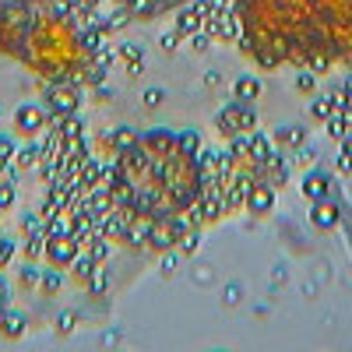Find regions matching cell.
<instances>
[{
    "label": "cell",
    "instance_id": "6da1fadb",
    "mask_svg": "<svg viewBox=\"0 0 352 352\" xmlns=\"http://www.w3.org/2000/svg\"><path fill=\"white\" fill-rule=\"evenodd\" d=\"M43 102H46L50 113L67 116V113H78L81 109V92H78L74 85H46L43 88Z\"/></svg>",
    "mask_w": 352,
    "mask_h": 352
},
{
    "label": "cell",
    "instance_id": "7a4b0ae2",
    "mask_svg": "<svg viewBox=\"0 0 352 352\" xmlns=\"http://www.w3.org/2000/svg\"><path fill=\"white\" fill-rule=\"evenodd\" d=\"M46 124H50V113H46V106H39V102H25V106L14 109V131L25 134V138L43 134Z\"/></svg>",
    "mask_w": 352,
    "mask_h": 352
},
{
    "label": "cell",
    "instance_id": "3957f363",
    "mask_svg": "<svg viewBox=\"0 0 352 352\" xmlns=\"http://www.w3.org/2000/svg\"><path fill=\"white\" fill-rule=\"evenodd\" d=\"M212 11L208 0H194L190 8H184L180 14H176V32H180L184 39H190L194 32H201V25H204V14Z\"/></svg>",
    "mask_w": 352,
    "mask_h": 352
},
{
    "label": "cell",
    "instance_id": "277c9868",
    "mask_svg": "<svg viewBox=\"0 0 352 352\" xmlns=\"http://www.w3.org/2000/svg\"><path fill=\"white\" fill-rule=\"evenodd\" d=\"M85 247L74 240V236H56V240H46V257L56 264V268H71V261L81 254Z\"/></svg>",
    "mask_w": 352,
    "mask_h": 352
},
{
    "label": "cell",
    "instance_id": "5b68a950",
    "mask_svg": "<svg viewBox=\"0 0 352 352\" xmlns=\"http://www.w3.org/2000/svg\"><path fill=\"white\" fill-rule=\"evenodd\" d=\"M275 208V187L272 184H254V190L247 194V212L250 215H268Z\"/></svg>",
    "mask_w": 352,
    "mask_h": 352
},
{
    "label": "cell",
    "instance_id": "8992f818",
    "mask_svg": "<svg viewBox=\"0 0 352 352\" xmlns=\"http://www.w3.org/2000/svg\"><path fill=\"white\" fill-rule=\"evenodd\" d=\"M141 144H144V152L148 155H176V134L173 131H148L141 138Z\"/></svg>",
    "mask_w": 352,
    "mask_h": 352
},
{
    "label": "cell",
    "instance_id": "52a82bcc",
    "mask_svg": "<svg viewBox=\"0 0 352 352\" xmlns=\"http://www.w3.org/2000/svg\"><path fill=\"white\" fill-rule=\"evenodd\" d=\"M25 328H28V320H25V314L21 310H14V307H8L4 314H0V335L4 338H21L25 335Z\"/></svg>",
    "mask_w": 352,
    "mask_h": 352
},
{
    "label": "cell",
    "instance_id": "ba28073f",
    "mask_svg": "<svg viewBox=\"0 0 352 352\" xmlns=\"http://www.w3.org/2000/svg\"><path fill=\"white\" fill-rule=\"evenodd\" d=\"M116 56H124V67L131 78L144 74V46L141 43H124L120 50H116Z\"/></svg>",
    "mask_w": 352,
    "mask_h": 352
},
{
    "label": "cell",
    "instance_id": "9c48e42d",
    "mask_svg": "<svg viewBox=\"0 0 352 352\" xmlns=\"http://www.w3.org/2000/svg\"><path fill=\"white\" fill-rule=\"evenodd\" d=\"M176 247V232L169 222H152V232H148V250L162 254V250H173Z\"/></svg>",
    "mask_w": 352,
    "mask_h": 352
},
{
    "label": "cell",
    "instance_id": "30bf717a",
    "mask_svg": "<svg viewBox=\"0 0 352 352\" xmlns=\"http://www.w3.org/2000/svg\"><path fill=\"white\" fill-rule=\"evenodd\" d=\"M204 148V138H201V131H176V155L180 159H194L197 152Z\"/></svg>",
    "mask_w": 352,
    "mask_h": 352
},
{
    "label": "cell",
    "instance_id": "8fae6325",
    "mask_svg": "<svg viewBox=\"0 0 352 352\" xmlns=\"http://www.w3.org/2000/svg\"><path fill=\"white\" fill-rule=\"evenodd\" d=\"M310 222H314L317 229H331V226L338 222V208H335L331 201L320 197V201H314V208H310Z\"/></svg>",
    "mask_w": 352,
    "mask_h": 352
},
{
    "label": "cell",
    "instance_id": "7c38bea8",
    "mask_svg": "<svg viewBox=\"0 0 352 352\" xmlns=\"http://www.w3.org/2000/svg\"><path fill=\"white\" fill-rule=\"evenodd\" d=\"M275 155V138L261 134V131H250V159L254 162H268Z\"/></svg>",
    "mask_w": 352,
    "mask_h": 352
},
{
    "label": "cell",
    "instance_id": "4fadbf2b",
    "mask_svg": "<svg viewBox=\"0 0 352 352\" xmlns=\"http://www.w3.org/2000/svg\"><path fill=\"white\" fill-rule=\"evenodd\" d=\"M261 96V81L254 74H240L236 81H232V99H240V102H254Z\"/></svg>",
    "mask_w": 352,
    "mask_h": 352
},
{
    "label": "cell",
    "instance_id": "5bb4252c",
    "mask_svg": "<svg viewBox=\"0 0 352 352\" xmlns=\"http://www.w3.org/2000/svg\"><path fill=\"white\" fill-rule=\"evenodd\" d=\"M39 159H43L39 144H36V141H25L21 148L14 152V159H11V162H14L18 169H36V166H39Z\"/></svg>",
    "mask_w": 352,
    "mask_h": 352
},
{
    "label": "cell",
    "instance_id": "9a60e30c",
    "mask_svg": "<svg viewBox=\"0 0 352 352\" xmlns=\"http://www.w3.org/2000/svg\"><path fill=\"white\" fill-rule=\"evenodd\" d=\"M328 187H331V180L324 173H310V176H303V194L310 197V201H320L328 194Z\"/></svg>",
    "mask_w": 352,
    "mask_h": 352
},
{
    "label": "cell",
    "instance_id": "2e32d148",
    "mask_svg": "<svg viewBox=\"0 0 352 352\" xmlns=\"http://www.w3.org/2000/svg\"><path fill=\"white\" fill-rule=\"evenodd\" d=\"M215 127H219V134H222V138H232V134H236V99H232L229 106H222V109H219Z\"/></svg>",
    "mask_w": 352,
    "mask_h": 352
},
{
    "label": "cell",
    "instance_id": "e0dca14e",
    "mask_svg": "<svg viewBox=\"0 0 352 352\" xmlns=\"http://www.w3.org/2000/svg\"><path fill=\"white\" fill-rule=\"evenodd\" d=\"M148 232H152V222H148V219H138V222L127 226L124 240H127L131 247H148Z\"/></svg>",
    "mask_w": 352,
    "mask_h": 352
},
{
    "label": "cell",
    "instance_id": "ac0fdd59",
    "mask_svg": "<svg viewBox=\"0 0 352 352\" xmlns=\"http://www.w3.org/2000/svg\"><path fill=\"white\" fill-rule=\"evenodd\" d=\"M250 131H257V113L250 109V102L236 99V134H250Z\"/></svg>",
    "mask_w": 352,
    "mask_h": 352
},
{
    "label": "cell",
    "instance_id": "d6986e66",
    "mask_svg": "<svg viewBox=\"0 0 352 352\" xmlns=\"http://www.w3.org/2000/svg\"><path fill=\"white\" fill-rule=\"evenodd\" d=\"M92 272H96V261H92V254L81 250V254L71 261V275H74L78 282H88V278H92Z\"/></svg>",
    "mask_w": 352,
    "mask_h": 352
},
{
    "label": "cell",
    "instance_id": "ffe728a7",
    "mask_svg": "<svg viewBox=\"0 0 352 352\" xmlns=\"http://www.w3.org/2000/svg\"><path fill=\"white\" fill-rule=\"evenodd\" d=\"M303 141H307V131L303 127H282L275 134V144H289V148H303Z\"/></svg>",
    "mask_w": 352,
    "mask_h": 352
},
{
    "label": "cell",
    "instance_id": "44dd1931",
    "mask_svg": "<svg viewBox=\"0 0 352 352\" xmlns=\"http://www.w3.org/2000/svg\"><path fill=\"white\" fill-rule=\"evenodd\" d=\"M201 250V229H194V232H184L180 240H176V254L180 257H194Z\"/></svg>",
    "mask_w": 352,
    "mask_h": 352
},
{
    "label": "cell",
    "instance_id": "7402d4cb",
    "mask_svg": "<svg viewBox=\"0 0 352 352\" xmlns=\"http://www.w3.org/2000/svg\"><path fill=\"white\" fill-rule=\"evenodd\" d=\"M85 250L92 254V261H96V264L109 261V236H102V232H96V236L88 240V247H85Z\"/></svg>",
    "mask_w": 352,
    "mask_h": 352
},
{
    "label": "cell",
    "instance_id": "603a6c76",
    "mask_svg": "<svg viewBox=\"0 0 352 352\" xmlns=\"http://www.w3.org/2000/svg\"><path fill=\"white\" fill-rule=\"evenodd\" d=\"M21 254L28 261H36V257H46V232H36V236H25V247Z\"/></svg>",
    "mask_w": 352,
    "mask_h": 352
},
{
    "label": "cell",
    "instance_id": "cb8c5ba5",
    "mask_svg": "<svg viewBox=\"0 0 352 352\" xmlns=\"http://www.w3.org/2000/svg\"><path fill=\"white\" fill-rule=\"evenodd\" d=\"M64 141H78V138H85V120H81V113H67L64 116V134H60Z\"/></svg>",
    "mask_w": 352,
    "mask_h": 352
},
{
    "label": "cell",
    "instance_id": "d4e9b609",
    "mask_svg": "<svg viewBox=\"0 0 352 352\" xmlns=\"http://www.w3.org/2000/svg\"><path fill=\"white\" fill-rule=\"evenodd\" d=\"M180 43H184V36L176 32V25H173V28H162V32H159V50H162V53H169V56H173L176 50H180Z\"/></svg>",
    "mask_w": 352,
    "mask_h": 352
},
{
    "label": "cell",
    "instance_id": "484cf974",
    "mask_svg": "<svg viewBox=\"0 0 352 352\" xmlns=\"http://www.w3.org/2000/svg\"><path fill=\"white\" fill-rule=\"evenodd\" d=\"M138 141H141V138H138L131 127H116V131H113V148H116V152H127V148H134Z\"/></svg>",
    "mask_w": 352,
    "mask_h": 352
},
{
    "label": "cell",
    "instance_id": "4316f807",
    "mask_svg": "<svg viewBox=\"0 0 352 352\" xmlns=\"http://www.w3.org/2000/svg\"><path fill=\"white\" fill-rule=\"evenodd\" d=\"M43 222L46 219L39 212H21V222H18L21 226V236H36V232H43Z\"/></svg>",
    "mask_w": 352,
    "mask_h": 352
},
{
    "label": "cell",
    "instance_id": "83f0119b",
    "mask_svg": "<svg viewBox=\"0 0 352 352\" xmlns=\"http://www.w3.org/2000/svg\"><path fill=\"white\" fill-rule=\"evenodd\" d=\"M106 289H109V272L102 268V264H96L92 278H88V292H92V296H102Z\"/></svg>",
    "mask_w": 352,
    "mask_h": 352
},
{
    "label": "cell",
    "instance_id": "f1b7e54d",
    "mask_svg": "<svg viewBox=\"0 0 352 352\" xmlns=\"http://www.w3.org/2000/svg\"><path fill=\"white\" fill-rule=\"evenodd\" d=\"M141 102H144V109H159L162 102H166V88L162 85H148L141 92Z\"/></svg>",
    "mask_w": 352,
    "mask_h": 352
},
{
    "label": "cell",
    "instance_id": "f546056e",
    "mask_svg": "<svg viewBox=\"0 0 352 352\" xmlns=\"http://www.w3.org/2000/svg\"><path fill=\"white\" fill-rule=\"evenodd\" d=\"M43 292H46V296H56V292H60L64 289V275H60V268H53V272H43Z\"/></svg>",
    "mask_w": 352,
    "mask_h": 352
},
{
    "label": "cell",
    "instance_id": "4dcf8cb0",
    "mask_svg": "<svg viewBox=\"0 0 352 352\" xmlns=\"http://www.w3.org/2000/svg\"><path fill=\"white\" fill-rule=\"evenodd\" d=\"M78 331V310H60L56 317V335H74Z\"/></svg>",
    "mask_w": 352,
    "mask_h": 352
},
{
    "label": "cell",
    "instance_id": "1f68e13d",
    "mask_svg": "<svg viewBox=\"0 0 352 352\" xmlns=\"http://www.w3.org/2000/svg\"><path fill=\"white\" fill-rule=\"evenodd\" d=\"M18 282H21V289H36V285L43 282V272L32 268V264H25V268L18 272Z\"/></svg>",
    "mask_w": 352,
    "mask_h": 352
},
{
    "label": "cell",
    "instance_id": "d6a6232c",
    "mask_svg": "<svg viewBox=\"0 0 352 352\" xmlns=\"http://www.w3.org/2000/svg\"><path fill=\"white\" fill-rule=\"evenodd\" d=\"M240 300H243V285H240V282H226V285H222V303H226V307H236Z\"/></svg>",
    "mask_w": 352,
    "mask_h": 352
},
{
    "label": "cell",
    "instance_id": "836d02e7",
    "mask_svg": "<svg viewBox=\"0 0 352 352\" xmlns=\"http://www.w3.org/2000/svg\"><path fill=\"white\" fill-rule=\"evenodd\" d=\"M176 264H180V254H176V247L173 250H162V261H159V275H176Z\"/></svg>",
    "mask_w": 352,
    "mask_h": 352
},
{
    "label": "cell",
    "instance_id": "e575fe53",
    "mask_svg": "<svg viewBox=\"0 0 352 352\" xmlns=\"http://www.w3.org/2000/svg\"><path fill=\"white\" fill-rule=\"evenodd\" d=\"M14 254H18V240L0 236V268H8V264L14 261Z\"/></svg>",
    "mask_w": 352,
    "mask_h": 352
},
{
    "label": "cell",
    "instance_id": "d590c367",
    "mask_svg": "<svg viewBox=\"0 0 352 352\" xmlns=\"http://www.w3.org/2000/svg\"><path fill=\"white\" fill-rule=\"evenodd\" d=\"M14 152H18V141L14 138H8V134H0V162H11L14 159Z\"/></svg>",
    "mask_w": 352,
    "mask_h": 352
},
{
    "label": "cell",
    "instance_id": "8d00e7d4",
    "mask_svg": "<svg viewBox=\"0 0 352 352\" xmlns=\"http://www.w3.org/2000/svg\"><path fill=\"white\" fill-rule=\"evenodd\" d=\"M92 60H96V67H102V71H109L113 64H116V50H109V46H102L96 56H92Z\"/></svg>",
    "mask_w": 352,
    "mask_h": 352
},
{
    "label": "cell",
    "instance_id": "74e56055",
    "mask_svg": "<svg viewBox=\"0 0 352 352\" xmlns=\"http://www.w3.org/2000/svg\"><path fill=\"white\" fill-rule=\"evenodd\" d=\"M14 204V180H4L0 184V212H8Z\"/></svg>",
    "mask_w": 352,
    "mask_h": 352
},
{
    "label": "cell",
    "instance_id": "f35d334b",
    "mask_svg": "<svg viewBox=\"0 0 352 352\" xmlns=\"http://www.w3.org/2000/svg\"><path fill=\"white\" fill-rule=\"evenodd\" d=\"M314 88H317V81H314V74H310V71H300V74H296V92H303V96H310V92H314Z\"/></svg>",
    "mask_w": 352,
    "mask_h": 352
},
{
    "label": "cell",
    "instance_id": "ab89813d",
    "mask_svg": "<svg viewBox=\"0 0 352 352\" xmlns=\"http://www.w3.org/2000/svg\"><path fill=\"white\" fill-rule=\"evenodd\" d=\"M106 21H109V28H113V32H120V28L131 21V11H127V8H120V11H113Z\"/></svg>",
    "mask_w": 352,
    "mask_h": 352
},
{
    "label": "cell",
    "instance_id": "60d3db41",
    "mask_svg": "<svg viewBox=\"0 0 352 352\" xmlns=\"http://www.w3.org/2000/svg\"><path fill=\"white\" fill-rule=\"evenodd\" d=\"M187 43H190V50H194V53H204V50L212 46V36H208V32H194Z\"/></svg>",
    "mask_w": 352,
    "mask_h": 352
},
{
    "label": "cell",
    "instance_id": "b9f144b4",
    "mask_svg": "<svg viewBox=\"0 0 352 352\" xmlns=\"http://www.w3.org/2000/svg\"><path fill=\"white\" fill-rule=\"evenodd\" d=\"M278 285H285V264H275L272 268V289H278Z\"/></svg>",
    "mask_w": 352,
    "mask_h": 352
},
{
    "label": "cell",
    "instance_id": "7bdbcfd3",
    "mask_svg": "<svg viewBox=\"0 0 352 352\" xmlns=\"http://www.w3.org/2000/svg\"><path fill=\"white\" fill-rule=\"evenodd\" d=\"M120 331H102V338H99V345H120Z\"/></svg>",
    "mask_w": 352,
    "mask_h": 352
},
{
    "label": "cell",
    "instance_id": "ee69618b",
    "mask_svg": "<svg viewBox=\"0 0 352 352\" xmlns=\"http://www.w3.org/2000/svg\"><path fill=\"white\" fill-rule=\"evenodd\" d=\"M204 85H208V88L222 85V74H219V71H204Z\"/></svg>",
    "mask_w": 352,
    "mask_h": 352
},
{
    "label": "cell",
    "instance_id": "f6af8a7d",
    "mask_svg": "<svg viewBox=\"0 0 352 352\" xmlns=\"http://www.w3.org/2000/svg\"><path fill=\"white\" fill-rule=\"evenodd\" d=\"M197 282L208 285V282H212V268H197Z\"/></svg>",
    "mask_w": 352,
    "mask_h": 352
},
{
    "label": "cell",
    "instance_id": "bcb514c9",
    "mask_svg": "<svg viewBox=\"0 0 352 352\" xmlns=\"http://www.w3.org/2000/svg\"><path fill=\"white\" fill-rule=\"evenodd\" d=\"M96 99H113V88H106V85H99V88H96Z\"/></svg>",
    "mask_w": 352,
    "mask_h": 352
},
{
    "label": "cell",
    "instance_id": "7dc6e473",
    "mask_svg": "<svg viewBox=\"0 0 352 352\" xmlns=\"http://www.w3.org/2000/svg\"><path fill=\"white\" fill-rule=\"evenodd\" d=\"M345 159H352V138L345 141Z\"/></svg>",
    "mask_w": 352,
    "mask_h": 352
},
{
    "label": "cell",
    "instance_id": "c3c4849f",
    "mask_svg": "<svg viewBox=\"0 0 352 352\" xmlns=\"http://www.w3.org/2000/svg\"><path fill=\"white\" fill-rule=\"evenodd\" d=\"M345 96H349V99H352V81H349V88H345Z\"/></svg>",
    "mask_w": 352,
    "mask_h": 352
},
{
    "label": "cell",
    "instance_id": "681fc988",
    "mask_svg": "<svg viewBox=\"0 0 352 352\" xmlns=\"http://www.w3.org/2000/svg\"><path fill=\"white\" fill-rule=\"evenodd\" d=\"M0 120H4V106H0Z\"/></svg>",
    "mask_w": 352,
    "mask_h": 352
},
{
    "label": "cell",
    "instance_id": "f907efd6",
    "mask_svg": "<svg viewBox=\"0 0 352 352\" xmlns=\"http://www.w3.org/2000/svg\"><path fill=\"white\" fill-rule=\"evenodd\" d=\"M116 4H127V0H116Z\"/></svg>",
    "mask_w": 352,
    "mask_h": 352
}]
</instances>
